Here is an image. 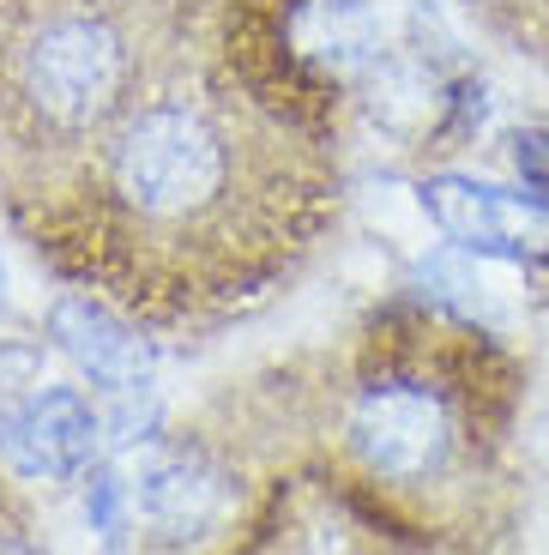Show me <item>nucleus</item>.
Returning a JSON list of instances; mask_svg holds the SVG:
<instances>
[{
    "instance_id": "f257e3e1",
    "label": "nucleus",
    "mask_w": 549,
    "mask_h": 555,
    "mask_svg": "<svg viewBox=\"0 0 549 555\" xmlns=\"http://www.w3.org/2000/svg\"><path fill=\"white\" fill-rule=\"evenodd\" d=\"M224 181V145L200 115L145 109L115 145V188L152 218H188Z\"/></svg>"
},
{
    "instance_id": "423d86ee",
    "label": "nucleus",
    "mask_w": 549,
    "mask_h": 555,
    "mask_svg": "<svg viewBox=\"0 0 549 555\" xmlns=\"http://www.w3.org/2000/svg\"><path fill=\"white\" fill-rule=\"evenodd\" d=\"M133 507L164 538H193L218 514V477L181 447H152L133 472Z\"/></svg>"
},
{
    "instance_id": "9d476101",
    "label": "nucleus",
    "mask_w": 549,
    "mask_h": 555,
    "mask_svg": "<svg viewBox=\"0 0 549 555\" xmlns=\"http://www.w3.org/2000/svg\"><path fill=\"white\" fill-rule=\"evenodd\" d=\"M520 145V176H525V194H537V199H549V139L544 133H520L513 139Z\"/></svg>"
},
{
    "instance_id": "9b49d317",
    "label": "nucleus",
    "mask_w": 549,
    "mask_h": 555,
    "mask_svg": "<svg viewBox=\"0 0 549 555\" xmlns=\"http://www.w3.org/2000/svg\"><path fill=\"white\" fill-rule=\"evenodd\" d=\"M0 555H37V550H30V543H18V538H7V531H0Z\"/></svg>"
},
{
    "instance_id": "20e7f679",
    "label": "nucleus",
    "mask_w": 549,
    "mask_h": 555,
    "mask_svg": "<svg viewBox=\"0 0 549 555\" xmlns=\"http://www.w3.org/2000/svg\"><path fill=\"white\" fill-rule=\"evenodd\" d=\"M97 453V411L73 387H30L0 411V459L25 477H73Z\"/></svg>"
},
{
    "instance_id": "f8f14e48",
    "label": "nucleus",
    "mask_w": 549,
    "mask_h": 555,
    "mask_svg": "<svg viewBox=\"0 0 549 555\" xmlns=\"http://www.w3.org/2000/svg\"><path fill=\"white\" fill-rule=\"evenodd\" d=\"M537 453H544V465H549V423L537 429Z\"/></svg>"
},
{
    "instance_id": "1a4fd4ad",
    "label": "nucleus",
    "mask_w": 549,
    "mask_h": 555,
    "mask_svg": "<svg viewBox=\"0 0 549 555\" xmlns=\"http://www.w3.org/2000/svg\"><path fill=\"white\" fill-rule=\"evenodd\" d=\"M37 375H42V350L18 345V338H0V411L25 399Z\"/></svg>"
},
{
    "instance_id": "7ed1b4c3",
    "label": "nucleus",
    "mask_w": 549,
    "mask_h": 555,
    "mask_svg": "<svg viewBox=\"0 0 549 555\" xmlns=\"http://www.w3.org/2000/svg\"><path fill=\"white\" fill-rule=\"evenodd\" d=\"M350 441H357L369 472L393 477V483H417V477L447 465L454 423H447V404L429 387L386 380V387H369L357 399V411H350Z\"/></svg>"
},
{
    "instance_id": "39448f33",
    "label": "nucleus",
    "mask_w": 549,
    "mask_h": 555,
    "mask_svg": "<svg viewBox=\"0 0 549 555\" xmlns=\"http://www.w3.org/2000/svg\"><path fill=\"white\" fill-rule=\"evenodd\" d=\"M423 206L454 242L483 254H532L549 242V199L537 194H508L471 176H435L423 181Z\"/></svg>"
},
{
    "instance_id": "6e6552de",
    "label": "nucleus",
    "mask_w": 549,
    "mask_h": 555,
    "mask_svg": "<svg viewBox=\"0 0 549 555\" xmlns=\"http://www.w3.org/2000/svg\"><path fill=\"white\" fill-rule=\"evenodd\" d=\"M290 42L320 73H357L374 55V18L362 0H303L290 13Z\"/></svg>"
},
{
    "instance_id": "f03ea898",
    "label": "nucleus",
    "mask_w": 549,
    "mask_h": 555,
    "mask_svg": "<svg viewBox=\"0 0 549 555\" xmlns=\"http://www.w3.org/2000/svg\"><path fill=\"white\" fill-rule=\"evenodd\" d=\"M25 91L42 115L79 127L103 115L122 91V42L97 18H55L25 49Z\"/></svg>"
},
{
    "instance_id": "0eeeda50",
    "label": "nucleus",
    "mask_w": 549,
    "mask_h": 555,
    "mask_svg": "<svg viewBox=\"0 0 549 555\" xmlns=\"http://www.w3.org/2000/svg\"><path fill=\"white\" fill-rule=\"evenodd\" d=\"M49 326H55L61 350L79 362V369L97 380V387H110V392L145 387V375H152V350L139 345V338L127 333V326L110 314V308L85 302V296H67V302H55Z\"/></svg>"
}]
</instances>
